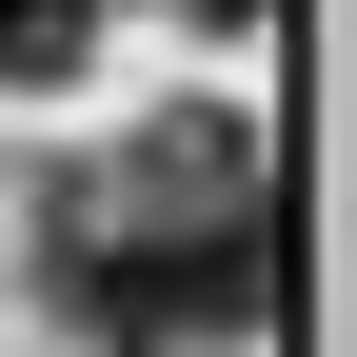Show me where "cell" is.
Instances as JSON below:
<instances>
[{
  "label": "cell",
  "instance_id": "1",
  "mask_svg": "<svg viewBox=\"0 0 357 357\" xmlns=\"http://www.w3.org/2000/svg\"><path fill=\"white\" fill-rule=\"evenodd\" d=\"M40 298H60L100 357H199L278 318V199H258V139L218 100H178L159 139H119L100 178L40 199Z\"/></svg>",
  "mask_w": 357,
  "mask_h": 357
},
{
  "label": "cell",
  "instance_id": "2",
  "mask_svg": "<svg viewBox=\"0 0 357 357\" xmlns=\"http://www.w3.org/2000/svg\"><path fill=\"white\" fill-rule=\"evenodd\" d=\"M79 60H100V0H0V79H20V100L79 79Z\"/></svg>",
  "mask_w": 357,
  "mask_h": 357
},
{
  "label": "cell",
  "instance_id": "3",
  "mask_svg": "<svg viewBox=\"0 0 357 357\" xmlns=\"http://www.w3.org/2000/svg\"><path fill=\"white\" fill-rule=\"evenodd\" d=\"M178 20H218V40H238V20H258V0H178Z\"/></svg>",
  "mask_w": 357,
  "mask_h": 357
}]
</instances>
